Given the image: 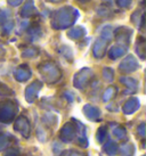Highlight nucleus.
Listing matches in <instances>:
<instances>
[{"instance_id":"f257e3e1","label":"nucleus","mask_w":146,"mask_h":156,"mask_svg":"<svg viewBox=\"0 0 146 156\" xmlns=\"http://www.w3.org/2000/svg\"><path fill=\"white\" fill-rule=\"evenodd\" d=\"M16 112H17V106L12 101L0 103V122L1 123L12 122L14 117L16 116Z\"/></svg>"},{"instance_id":"f03ea898","label":"nucleus","mask_w":146,"mask_h":156,"mask_svg":"<svg viewBox=\"0 0 146 156\" xmlns=\"http://www.w3.org/2000/svg\"><path fill=\"white\" fill-rule=\"evenodd\" d=\"M78 121L71 120V122L65 123L60 132V138L64 143H71L78 136Z\"/></svg>"},{"instance_id":"7ed1b4c3","label":"nucleus","mask_w":146,"mask_h":156,"mask_svg":"<svg viewBox=\"0 0 146 156\" xmlns=\"http://www.w3.org/2000/svg\"><path fill=\"white\" fill-rule=\"evenodd\" d=\"M14 129L24 138H29L31 134V124L25 116H20L14 123Z\"/></svg>"},{"instance_id":"20e7f679","label":"nucleus","mask_w":146,"mask_h":156,"mask_svg":"<svg viewBox=\"0 0 146 156\" xmlns=\"http://www.w3.org/2000/svg\"><path fill=\"white\" fill-rule=\"evenodd\" d=\"M83 113L87 116V119H89L91 121H98V119L100 117V112L98 108H96L94 106L90 105H87L83 108Z\"/></svg>"},{"instance_id":"39448f33","label":"nucleus","mask_w":146,"mask_h":156,"mask_svg":"<svg viewBox=\"0 0 146 156\" xmlns=\"http://www.w3.org/2000/svg\"><path fill=\"white\" fill-rule=\"evenodd\" d=\"M139 108V103H138L137 99H130L128 100L127 103L125 104V106H123V112H125V114H133V113H135L137 109Z\"/></svg>"},{"instance_id":"423d86ee","label":"nucleus","mask_w":146,"mask_h":156,"mask_svg":"<svg viewBox=\"0 0 146 156\" xmlns=\"http://www.w3.org/2000/svg\"><path fill=\"white\" fill-rule=\"evenodd\" d=\"M118 151L120 152L121 156H133V154H135V146L133 144L127 143L121 145Z\"/></svg>"},{"instance_id":"0eeeda50","label":"nucleus","mask_w":146,"mask_h":156,"mask_svg":"<svg viewBox=\"0 0 146 156\" xmlns=\"http://www.w3.org/2000/svg\"><path fill=\"white\" fill-rule=\"evenodd\" d=\"M118 149H119V146H118V144H116L115 141H113V140L108 141V143L104 145V147H103L104 152L110 156L115 155L116 153H118Z\"/></svg>"},{"instance_id":"6e6552de","label":"nucleus","mask_w":146,"mask_h":156,"mask_svg":"<svg viewBox=\"0 0 146 156\" xmlns=\"http://www.w3.org/2000/svg\"><path fill=\"white\" fill-rule=\"evenodd\" d=\"M39 88H40V83L35 82V83H33L31 87H29L27 89H26V99L29 100L30 103H32V101L35 100Z\"/></svg>"},{"instance_id":"1a4fd4ad","label":"nucleus","mask_w":146,"mask_h":156,"mask_svg":"<svg viewBox=\"0 0 146 156\" xmlns=\"http://www.w3.org/2000/svg\"><path fill=\"white\" fill-rule=\"evenodd\" d=\"M43 123L46 126H49V128H55L57 126V117H55V115L53 114H46L42 119Z\"/></svg>"},{"instance_id":"9d476101","label":"nucleus","mask_w":146,"mask_h":156,"mask_svg":"<svg viewBox=\"0 0 146 156\" xmlns=\"http://www.w3.org/2000/svg\"><path fill=\"white\" fill-rule=\"evenodd\" d=\"M43 73L47 75V78L53 76V79H55V80L60 76V73L57 72V69H56V67L54 65H46L45 66ZM46 75H45V76H46Z\"/></svg>"},{"instance_id":"9b49d317","label":"nucleus","mask_w":146,"mask_h":156,"mask_svg":"<svg viewBox=\"0 0 146 156\" xmlns=\"http://www.w3.org/2000/svg\"><path fill=\"white\" fill-rule=\"evenodd\" d=\"M10 136L5 132L0 131V151H4L5 148H7L10 144Z\"/></svg>"},{"instance_id":"f8f14e48","label":"nucleus","mask_w":146,"mask_h":156,"mask_svg":"<svg viewBox=\"0 0 146 156\" xmlns=\"http://www.w3.org/2000/svg\"><path fill=\"white\" fill-rule=\"evenodd\" d=\"M108 137V128L106 126H100L97 132H96V139L99 144H102L105 141V139Z\"/></svg>"},{"instance_id":"ddd939ff","label":"nucleus","mask_w":146,"mask_h":156,"mask_svg":"<svg viewBox=\"0 0 146 156\" xmlns=\"http://www.w3.org/2000/svg\"><path fill=\"white\" fill-rule=\"evenodd\" d=\"M113 134L118 139H125L127 137V131H126V129L123 126H116L115 128H113Z\"/></svg>"},{"instance_id":"4468645a","label":"nucleus","mask_w":146,"mask_h":156,"mask_svg":"<svg viewBox=\"0 0 146 156\" xmlns=\"http://www.w3.org/2000/svg\"><path fill=\"white\" fill-rule=\"evenodd\" d=\"M121 67H122V69H126V71H133V69H136V64H135V61L130 58L129 61L127 59L126 62H123Z\"/></svg>"},{"instance_id":"2eb2a0df","label":"nucleus","mask_w":146,"mask_h":156,"mask_svg":"<svg viewBox=\"0 0 146 156\" xmlns=\"http://www.w3.org/2000/svg\"><path fill=\"white\" fill-rule=\"evenodd\" d=\"M30 75H29V72L27 71H24V69H18L17 72H16V78H17V80H21V81H23V80H26V79L29 78Z\"/></svg>"},{"instance_id":"dca6fc26","label":"nucleus","mask_w":146,"mask_h":156,"mask_svg":"<svg viewBox=\"0 0 146 156\" xmlns=\"http://www.w3.org/2000/svg\"><path fill=\"white\" fill-rule=\"evenodd\" d=\"M60 156H86L83 153L78 152V151H65L62 153Z\"/></svg>"},{"instance_id":"f3484780","label":"nucleus","mask_w":146,"mask_h":156,"mask_svg":"<svg viewBox=\"0 0 146 156\" xmlns=\"http://www.w3.org/2000/svg\"><path fill=\"white\" fill-rule=\"evenodd\" d=\"M5 156H20V152L16 148H10L8 152L5 154Z\"/></svg>"},{"instance_id":"a211bd4d","label":"nucleus","mask_w":146,"mask_h":156,"mask_svg":"<svg viewBox=\"0 0 146 156\" xmlns=\"http://www.w3.org/2000/svg\"><path fill=\"white\" fill-rule=\"evenodd\" d=\"M137 132H138V134L142 137V138H144V137H145V123H142L141 126H138Z\"/></svg>"},{"instance_id":"6ab92c4d","label":"nucleus","mask_w":146,"mask_h":156,"mask_svg":"<svg viewBox=\"0 0 146 156\" xmlns=\"http://www.w3.org/2000/svg\"><path fill=\"white\" fill-rule=\"evenodd\" d=\"M112 91H113V89H110V90L106 91V94H105V96H104V99H105V100H108L110 98H112V96H113Z\"/></svg>"},{"instance_id":"aec40b11","label":"nucleus","mask_w":146,"mask_h":156,"mask_svg":"<svg viewBox=\"0 0 146 156\" xmlns=\"http://www.w3.org/2000/svg\"><path fill=\"white\" fill-rule=\"evenodd\" d=\"M123 52L122 49H113L112 50V56H118V55H121Z\"/></svg>"}]
</instances>
